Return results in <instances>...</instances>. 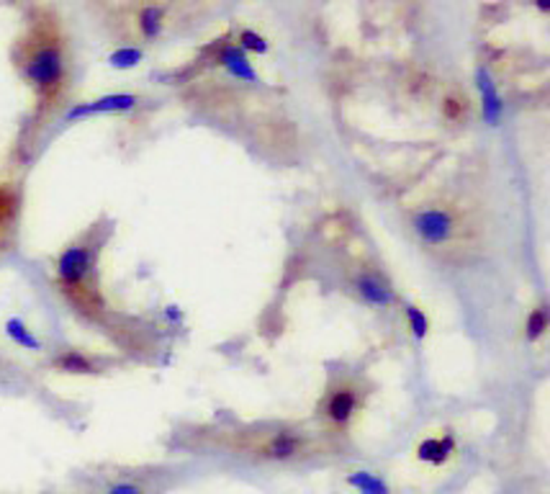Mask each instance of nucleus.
Here are the masks:
<instances>
[{"label": "nucleus", "instance_id": "obj_1", "mask_svg": "<svg viewBox=\"0 0 550 494\" xmlns=\"http://www.w3.org/2000/svg\"><path fill=\"white\" fill-rule=\"evenodd\" d=\"M111 230L93 224L87 232L65 247L55 261V278L59 291L77 306L83 314H96L103 309L101 286H98V261H101L103 245Z\"/></svg>", "mask_w": 550, "mask_h": 494}, {"label": "nucleus", "instance_id": "obj_2", "mask_svg": "<svg viewBox=\"0 0 550 494\" xmlns=\"http://www.w3.org/2000/svg\"><path fill=\"white\" fill-rule=\"evenodd\" d=\"M18 70L36 96L39 108L57 106L67 83V52L57 31L36 29L24 42Z\"/></svg>", "mask_w": 550, "mask_h": 494}, {"label": "nucleus", "instance_id": "obj_3", "mask_svg": "<svg viewBox=\"0 0 550 494\" xmlns=\"http://www.w3.org/2000/svg\"><path fill=\"white\" fill-rule=\"evenodd\" d=\"M412 230L420 237V242L430 250H455L471 247L476 242V221L471 211L461 204H430L417 209L412 214Z\"/></svg>", "mask_w": 550, "mask_h": 494}, {"label": "nucleus", "instance_id": "obj_4", "mask_svg": "<svg viewBox=\"0 0 550 494\" xmlns=\"http://www.w3.org/2000/svg\"><path fill=\"white\" fill-rule=\"evenodd\" d=\"M142 106V98L134 96V93H108V96H101L96 101L87 103H77L67 111L65 121L73 124V121H80V118H90V117H101V114H129L134 108Z\"/></svg>", "mask_w": 550, "mask_h": 494}, {"label": "nucleus", "instance_id": "obj_5", "mask_svg": "<svg viewBox=\"0 0 550 494\" xmlns=\"http://www.w3.org/2000/svg\"><path fill=\"white\" fill-rule=\"evenodd\" d=\"M306 453V437L299 430H275L270 436L262 437L258 446V456L265 461H275V464H286V461H296Z\"/></svg>", "mask_w": 550, "mask_h": 494}, {"label": "nucleus", "instance_id": "obj_6", "mask_svg": "<svg viewBox=\"0 0 550 494\" xmlns=\"http://www.w3.org/2000/svg\"><path fill=\"white\" fill-rule=\"evenodd\" d=\"M352 289L365 304L371 306H392L396 304V291L392 281L376 268H361L352 276Z\"/></svg>", "mask_w": 550, "mask_h": 494}, {"label": "nucleus", "instance_id": "obj_7", "mask_svg": "<svg viewBox=\"0 0 550 494\" xmlns=\"http://www.w3.org/2000/svg\"><path fill=\"white\" fill-rule=\"evenodd\" d=\"M361 407V392L355 386H337L334 392L327 394L324 399V417L330 420V425H337V427H345L352 422L355 412Z\"/></svg>", "mask_w": 550, "mask_h": 494}, {"label": "nucleus", "instance_id": "obj_8", "mask_svg": "<svg viewBox=\"0 0 550 494\" xmlns=\"http://www.w3.org/2000/svg\"><path fill=\"white\" fill-rule=\"evenodd\" d=\"M476 86L478 93H481V108H484V118L489 127H496L502 121V114H504V103H502V96L496 90V83H494L492 73L486 67H478L476 70Z\"/></svg>", "mask_w": 550, "mask_h": 494}, {"label": "nucleus", "instance_id": "obj_9", "mask_svg": "<svg viewBox=\"0 0 550 494\" xmlns=\"http://www.w3.org/2000/svg\"><path fill=\"white\" fill-rule=\"evenodd\" d=\"M52 368L59 374H70V376H93L101 374V365L93 355H87L83 350H62L52 358Z\"/></svg>", "mask_w": 550, "mask_h": 494}, {"label": "nucleus", "instance_id": "obj_10", "mask_svg": "<svg viewBox=\"0 0 550 494\" xmlns=\"http://www.w3.org/2000/svg\"><path fill=\"white\" fill-rule=\"evenodd\" d=\"M219 62H221V67L229 75H234V77L247 80V83H260V75L255 73V67H252V62L247 57V52H242L237 44H227L224 52L219 55Z\"/></svg>", "mask_w": 550, "mask_h": 494}, {"label": "nucleus", "instance_id": "obj_11", "mask_svg": "<svg viewBox=\"0 0 550 494\" xmlns=\"http://www.w3.org/2000/svg\"><path fill=\"white\" fill-rule=\"evenodd\" d=\"M165 15H168V8L165 5H158V3H147L142 5V11L137 14V29L142 34L145 42H158L165 31Z\"/></svg>", "mask_w": 550, "mask_h": 494}, {"label": "nucleus", "instance_id": "obj_12", "mask_svg": "<svg viewBox=\"0 0 550 494\" xmlns=\"http://www.w3.org/2000/svg\"><path fill=\"white\" fill-rule=\"evenodd\" d=\"M453 451H455V440H453V436L427 437V440H422L420 448H417V458L424 461V464L443 466L450 456H453Z\"/></svg>", "mask_w": 550, "mask_h": 494}, {"label": "nucleus", "instance_id": "obj_13", "mask_svg": "<svg viewBox=\"0 0 550 494\" xmlns=\"http://www.w3.org/2000/svg\"><path fill=\"white\" fill-rule=\"evenodd\" d=\"M5 334L24 350H42V340L34 334V330H29L26 322L18 320V317H11V320L5 322Z\"/></svg>", "mask_w": 550, "mask_h": 494}, {"label": "nucleus", "instance_id": "obj_14", "mask_svg": "<svg viewBox=\"0 0 550 494\" xmlns=\"http://www.w3.org/2000/svg\"><path fill=\"white\" fill-rule=\"evenodd\" d=\"M348 484L361 494H392L389 484L373 471H352L348 474Z\"/></svg>", "mask_w": 550, "mask_h": 494}, {"label": "nucleus", "instance_id": "obj_15", "mask_svg": "<svg viewBox=\"0 0 550 494\" xmlns=\"http://www.w3.org/2000/svg\"><path fill=\"white\" fill-rule=\"evenodd\" d=\"M142 59H145L142 49H137V46H118L117 52L108 55V65L114 70H134Z\"/></svg>", "mask_w": 550, "mask_h": 494}, {"label": "nucleus", "instance_id": "obj_16", "mask_svg": "<svg viewBox=\"0 0 550 494\" xmlns=\"http://www.w3.org/2000/svg\"><path fill=\"white\" fill-rule=\"evenodd\" d=\"M404 312H406V320H409V330H412V334H414L417 340H424L427 333H430V320H427V314L422 312L420 306L414 304L406 306Z\"/></svg>", "mask_w": 550, "mask_h": 494}, {"label": "nucleus", "instance_id": "obj_17", "mask_svg": "<svg viewBox=\"0 0 550 494\" xmlns=\"http://www.w3.org/2000/svg\"><path fill=\"white\" fill-rule=\"evenodd\" d=\"M237 46H239L242 52H252V55H268V49H270L268 39L252 29H245L239 34V44H237Z\"/></svg>", "mask_w": 550, "mask_h": 494}, {"label": "nucleus", "instance_id": "obj_18", "mask_svg": "<svg viewBox=\"0 0 550 494\" xmlns=\"http://www.w3.org/2000/svg\"><path fill=\"white\" fill-rule=\"evenodd\" d=\"M545 327H548V309L545 306H540L535 309L533 314H530V320H527V340H537L540 334L545 333Z\"/></svg>", "mask_w": 550, "mask_h": 494}, {"label": "nucleus", "instance_id": "obj_19", "mask_svg": "<svg viewBox=\"0 0 550 494\" xmlns=\"http://www.w3.org/2000/svg\"><path fill=\"white\" fill-rule=\"evenodd\" d=\"M103 494H147V492L139 481H117V484H111Z\"/></svg>", "mask_w": 550, "mask_h": 494}, {"label": "nucleus", "instance_id": "obj_20", "mask_svg": "<svg viewBox=\"0 0 550 494\" xmlns=\"http://www.w3.org/2000/svg\"><path fill=\"white\" fill-rule=\"evenodd\" d=\"M463 111H465L463 98H455V96H448V98H445V117L455 118V121H458Z\"/></svg>", "mask_w": 550, "mask_h": 494}, {"label": "nucleus", "instance_id": "obj_21", "mask_svg": "<svg viewBox=\"0 0 550 494\" xmlns=\"http://www.w3.org/2000/svg\"><path fill=\"white\" fill-rule=\"evenodd\" d=\"M535 5L543 11V14H548V8H550V3L548 0H535Z\"/></svg>", "mask_w": 550, "mask_h": 494}]
</instances>
